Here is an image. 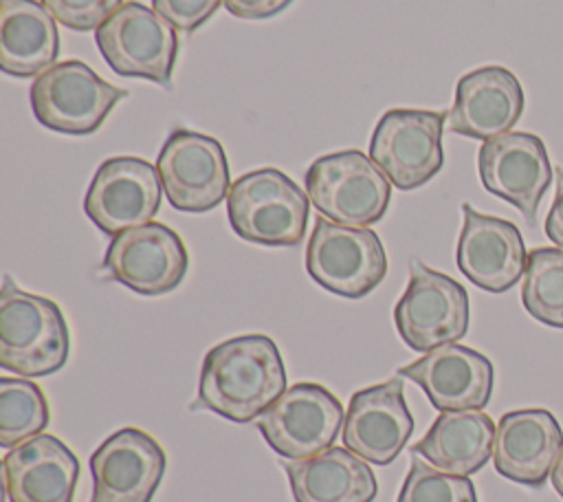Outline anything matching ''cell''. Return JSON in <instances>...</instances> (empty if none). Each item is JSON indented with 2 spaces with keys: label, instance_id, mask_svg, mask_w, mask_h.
<instances>
[{
  "label": "cell",
  "instance_id": "cell-14",
  "mask_svg": "<svg viewBox=\"0 0 563 502\" xmlns=\"http://www.w3.org/2000/svg\"><path fill=\"white\" fill-rule=\"evenodd\" d=\"M479 181L486 192L517 207L534 225L539 203L552 183V163L537 134L506 132L482 143Z\"/></svg>",
  "mask_w": 563,
  "mask_h": 502
},
{
  "label": "cell",
  "instance_id": "cell-5",
  "mask_svg": "<svg viewBox=\"0 0 563 502\" xmlns=\"http://www.w3.org/2000/svg\"><path fill=\"white\" fill-rule=\"evenodd\" d=\"M306 271L325 291L358 299L383 282L387 253L369 227H347L319 216L306 247Z\"/></svg>",
  "mask_w": 563,
  "mask_h": 502
},
{
  "label": "cell",
  "instance_id": "cell-20",
  "mask_svg": "<svg viewBox=\"0 0 563 502\" xmlns=\"http://www.w3.org/2000/svg\"><path fill=\"white\" fill-rule=\"evenodd\" d=\"M563 449V432L554 414L541 407L506 412L495 429L493 462L499 476L541 487Z\"/></svg>",
  "mask_w": 563,
  "mask_h": 502
},
{
  "label": "cell",
  "instance_id": "cell-12",
  "mask_svg": "<svg viewBox=\"0 0 563 502\" xmlns=\"http://www.w3.org/2000/svg\"><path fill=\"white\" fill-rule=\"evenodd\" d=\"M101 266L108 277L139 295H165L183 282L189 255L172 227L150 220L117 233Z\"/></svg>",
  "mask_w": 563,
  "mask_h": 502
},
{
  "label": "cell",
  "instance_id": "cell-17",
  "mask_svg": "<svg viewBox=\"0 0 563 502\" xmlns=\"http://www.w3.org/2000/svg\"><path fill=\"white\" fill-rule=\"evenodd\" d=\"M464 225L457 238L455 262L466 280L488 293H506L523 277L528 251L521 231L504 218L462 205Z\"/></svg>",
  "mask_w": 563,
  "mask_h": 502
},
{
  "label": "cell",
  "instance_id": "cell-31",
  "mask_svg": "<svg viewBox=\"0 0 563 502\" xmlns=\"http://www.w3.org/2000/svg\"><path fill=\"white\" fill-rule=\"evenodd\" d=\"M545 233L559 249H563V170L561 167H556V194L545 216Z\"/></svg>",
  "mask_w": 563,
  "mask_h": 502
},
{
  "label": "cell",
  "instance_id": "cell-15",
  "mask_svg": "<svg viewBox=\"0 0 563 502\" xmlns=\"http://www.w3.org/2000/svg\"><path fill=\"white\" fill-rule=\"evenodd\" d=\"M165 465L156 438L139 427H121L90 456V502H152Z\"/></svg>",
  "mask_w": 563,
  "mask_h": 502
},
{
  "label": "cell",
  "instance_id": "cell-28",
  "mask_svg": "<svg viewBox=\"0 0 563 502\" xmlns=\"http://www.w3.org/2000/svg\"><path fill=\"white\" fill-rule=\"evenodd\" d=\"M48 13L73 31H97L123 0H42Z\"/></svg>",
  "mask_w": 563,
  "mask_h": 502
},
{
  "label": "cell",
  "instance_id": "cell-22",
  "mask_svg": "<svg viewBox=\"0 0 563 502\" xmlns=\"http://www.w3.org/2000/svg\"><path fill=\"white\" fill-rule=\"evenodd\" d=\"M282 467L295 502H374L378 493L374 471L347 447H328Z\"/></svg>",
  "mask_w": 563,
  "mask_h": 502
},
{
  "label": "cell",
  "instance_id": "cell-9",
  "mask_svg": "<svg viewBox=\"0 0 563 502\" xmlns=\"http://www.w3.org/2000/svg\"><path fill=\"white\" fill-rule=\"evenodd\" d=\"M449 112L394 108L380 114L369 159L383 170L391 185L402 192L431 181L444 165L442 130Z\"/></svg>",
  "mask_w": 563,
  "mask_h": 502
},
{
  "label": "cell",
  "instance_id": "cell-8",
  "mask_svg": "<svg viewBox=\"0 0 563 502\" xmlns=\"http://www.w3.org/2000/svg\"><path fill=\"white\" fill-rule=\"evenodd\" d=\"M394 324L416 352L455 343L468 330L466 288L446 273L411 260L409 284L394 306Z\"/></svg>",
  "mask_w": 563,
  "mask_h": 502
},
{
  "label": "cell",
  "instance_id": "cell-6",
  "mask_svg": "<svg viewBox=\"0 0 563 502\" xmlns=\"http://www.w3.org/2000/svg\"><path fill=\"white\" fill-rule=\"evenodd\" d=\"M29 97L33 114L44 128L84 137L101 128L128 90L108 84L81 59H66L46 68L33 81Z\"/></svg>",
  "mask_w": 563,
  "mask_h": 502
},
{
  "label": "cell",
  "instance_id": "cell-11",
  "mask_svg": "<svg viewBox=\"0 0 563 502\" xmlns=\"http://www.w3.org/2000/svg\"><path fill=\"white\" fill-rule=\"evenodd\" d=\"M343 421V405L328 388L295 383L257 418V429L275 454L301 460L332 447Z\"/></svg>",
  "mask_w": 563,
  "mask_h": 502
},
{
  "label": "cell",
  "instance_id": "cell-4",
  "mask_svg": "<svg viewBox=\"0 0 563 502\" xmlns=\"http://www.w3.org/2000/svg\"><path fill=\"white\" fill-rule=\"evenodd\" d=\"M303 183L317 211L347 227H369L378 222L391 200L389 178L358 150L314 159L306 170Z\"/></svg>",
  "mask_w": 563,
  "mask_h": 502
},
{
  "label": "cell",
  "instance_id": "cell-30",
  "mask_svg": "<svg viewBox=\"0 0 563 502\" xmlns=\"http://www.w3.org/2000/svg\"><path fill=\"white\" fill-rule=\"evenodd\" d=\"M292 0H224L231 15L242 20H264L282 13Z\"/></svg>",
  "mask_w": 563,
  "mask_h": 502
},
{
  "label": "cell",
  "instance_id": "cell-27",
  "mask_svg": "<svg viewBox=\"0 0 563 502\" xmlns=\"http://www.w3.org/2000/svg\"><path fill=\"white\" fill-rule=\"evenodd\" d=\"M396 502H477V493L468 476L444 473L413 454Z\"/></svg>",
  "mask_w": 563,
  "mask_h": 502
},
{
  "label": "cell",
  "instance_id": "cell-13",
  "mask_svg": "<svg viewBox=\"0 0 563 502\" xmlns=\"http://www.w3.org/2000/svg\"><path fill=\"white\" fill-rule=\"evenodd\" d=\"M158 170L139 156L103 161L84 196L86 216L108 236L150 222L161 209Z\"/></svg>",
  "mask_w": 563,
  "mask_h": 502
},
{
  "label": "cell",
  "instance_id": "cell-21",
  "mask_svg": "<svg viewBox=\"0 0 563 502\" xmlns=\"http://www.w3.org/2000/svg\"><path fill=\"white\" fill-rule=\"evenodd\" d=\"M77 478V456L51 434L20 443L2 458L9 502H73Z\"/></svg>",
  "mask_w": 563,
  "mask_h": 502
},
{
  "label": "cell",
  "instance_id": "cell-24",
  "mask_svg": "<svg viewBox=\"0 0 563 502\" xmlns=\"http://www.w3.org/2000/svg\"><path fill=\"white\" fill-rule=\"evenodd\" d=\"M59 55L55 18L35 0H0V68L13 77H33Z\"/></svg>",
  "mask_w": 563,
  "mask_h": 502
},
{
  "label": "cell",
  "instance_id": "cell-32",
  "mask_svg": "<svg viewBox=\"0 0 563 502\" xmlns=\"http://www.w3.org/2000/svg\"><path fill=\"white\" fill-rule=\"evenodd\" d=\"M550 480H552L554 491L563 498V449H561V454H559V458H556V462H554V467H552Z\"/></svg>",
  "mask_w": 563,
  "mask_h": 502
},
{
  "label": "cell",
  "instance_id": "cell-7",
  "mask_svg": "<svg viewBox=\"0 0 563 502\" xmlns=\"http://www.w3.org/2000/svg\"><path fill=\"white\" fill-rule=\"evenodd\" d=\"M95 40L106 64L121 77L172 84L178 57L176 29L141 2H123L97 31Z\"/></svg>",
  "mask_w": 563,
  "mask_h": 502
},
{
  "label": "cell",
  "instance_id": "cell-23",
  "mask_svg": "<svg viewBox=\"0 0 563 502\" xmlns=\"http://www.w3.org/2000/svg\"><path fill=\"white\" fill-rule=\"evenodd\" d=\"M495 429L493 418L482 410L442 412L429 432L411 445V454L444 473L471 476L493 456Z\"/></svg>",
  "mask_w": 563,
  "mask_h": 502
},
{
  "label": "cell",
  "instance_id": "cell-29",
  "mask_svg": "<svg viewBox=\"0 0 563 502\" xmlns=\"http://www.w3.org/2000/svg\"><path fill=\"white\" fill-rule=\"evenodd\" d=\"M220 4L224 0H152V9L183 33L200 29Z\"/></svg>",
  "mask_w": 563,
  "mask_h": 502
},
{
  "label": "cell",
  "instance_id": "cell-2",
  "mask_svg": "<svg viewBox=\"0 0 563 502\" xmlns=\"http://www.w3.org/2000/svg\"><path fill=\"white\" fill-rule=\"evenodd\" d=\"M70 352V332L59 306L26 293L4 275L0 291V365L20 376H46L62 370Z\"/></svg>",
  "mask_w": 563,
  "mask_h": 502
},
{
  "label": "cell",
  "instance_id": "cell-1",
  "mask_svg": "<svg viewBox=\"0 0 563 502\" xmlns=\"http://www.w3.org/2000/svg\"><path fill=\"white\" fill-rule=\"evenodd\" d=\"M286 392V368L277 343L266 335H240L213 346L200 368L191 410L246 423L262 416Z\"/></svg>",
  "mask_w": 563,
  "mask_h": 502
},
{
  "label": "cell",
  "instance_id": "cell-26",
  "mask_svg": "<svg viewBox=\"0 0 563 502\" xmlns=\"http://www.w3.org/2000/svg\"><path fill=\"white\" fill-rule=\"evenodd\" d=\"M48 418L46 396L35 381L0 376V445L4 449L40 436Z\"/></svg>",
  "mask_w": 563,
  "mask_h": 502
},
{
  "label": "cell",
  "instance_id": "cell-19",
  "mask_svg": "<svg viewBox=\"0 0 563 502\" xmlns=\"http://www.w3.org/2000/svg\"><path fill=\"white\" fill-rule=\"evenodd\" d=\"M523 112L521 81L504 66H479L460 77L446 117L453 134L488 141L506 134Z\"/></svg>",
  "mask_w": 563,
  "mask_h": 502
},
{
  "label": "cell",
  "instance_id": "cell-18",
  "mask_svg": "<svg viewBox=\"0 0 563 502\" xmlns=\"http://www.w3.org/2000/svg\"><path fill=\"white\" fill-rule=\"evenodd\" d=\"M396 374L420 385L429 403L440 412L486 407L495 376L488 357L460 343L433 348L398 368Z\"/></svg>",
  "mask_w": 563,
  "mask_h": 502
},
{
  "label": "cell",
  "instance_id": "cell-10",
  "mask_svg": "<svg viewBox=\"0 0 563 502\" xmlns=\"http://www.w3.org/2000/svg\"><path fill=\"white\" fill-rule=\"evenodd\" d=\"M156 170L169 205L202 214L229 196V161L216 137L176 128L165 139Z\"/></svg>",
  "mask_w": 563,
  "mask_h": 502
},
{
  "label": "cell",
  "instance_id": "cell-3",
  "mask_svg": "<svg viewBox=\"0 0 563 502\" xmlns=\"http://www.w3.org/2000/svg\"><path fill=\"white\" fill-rule=\"evenodd\" d=\"M227 216L231 229L246 242L295 247L306 236L308 198L282 170L260 167L231 185Z\"/></svg>",
  "mask_w": 563,
  "mask_h": 502
},
{
  "label": "cell",
  "instance_id": "cell-25",
  "mask_svg": "<svg viewBox=\"0 0 563 502\" xmlns=\"http://www.w3.org/2000/svg\"><path fill=\"white\" fill-rule=\"evenodd\" d=\"M521 304L537 321L563 328V249L534 247L528 251Z\"/></svg>",
  "mask_w": 563,
  "mask_h": 502
},
{
  "label": "cell",
  "instance_id": "cell-16",
  "mask_svg": "<svg viewBox=\"0 0 563 502\" xmlns=\"http://www.w3.org/2000/svg\"><path fill=\"white\" fill-rule=\"evenodd\" d=\"M413 416L405 401L402 379L363 388L350 396L343 421V445L372 465H389L405 449Z\"/></svg>",
  "mask_w": 563,
  "mask_h": 502
}]
</instances>
